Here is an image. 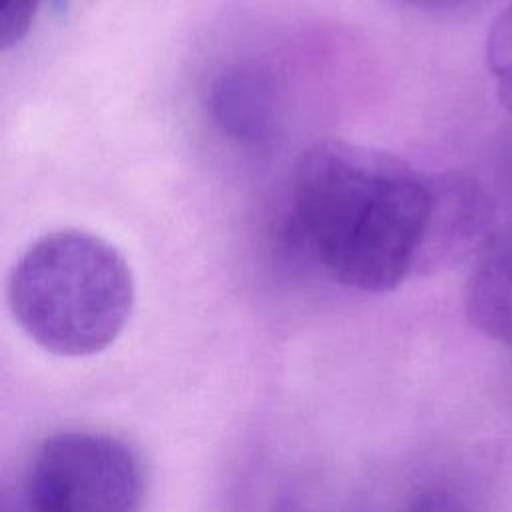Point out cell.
Here are the masks:
<instances>
[{"mask_svg": "<svg viewBox=\"0 0 512 512\" xmlns=\"http://www.w3.org/2000/svg\"><path fill=\"white\" fill-rule=\"evenodd\" d=\"M434 176L388 152L326 140L294 170L286 236L336 282L388 292L418 270Z\"/></svg>", "mask_w": 512, "mask_h": 512, "instance_id": "obj_1", "label": "cell"}, {"mask_svg": "<svg viewBox=\"0 0 512 512\" xmlns=\"http://www.w3.org/2000/svg\"><path fill=\"white\" fill-rule=\"evenodd\" d=\"M8 304L18 326L46 352L98 354L130 320L132 272L100 236L54 230L18 258L8 280Z\"/></svg>", "mask_w": 512, "mask_h": 512, "instance_id": "obj_2", "label": "cell"}, {"mask_svg": "<svg viewBox=\"0 0 512 512\" xmlns=\"http://www.w3.org/2000/svg\"><path fill=\"white\" fill-rule=\"evenodd\" d=\"M30 512H140L142 462L116 436L64 430L34 450L24 478Z\"/></svg>", "mask_w": 512, "mask_h": 512, "instance_id": "obj_3", "label": "cell"}, {"mask_svg": "<svg viewBox=\"0 0 512 512\" xmlns=\"http://www.w3.org/2000/svg\"><path fill=\"white\" fill-rule=\"evenodd\" d=\"M496 226L494 202L480 182L464 174L434 176V210L418 270L474 258Z\"/></svg>", "mask_w": 512, "mask_h": 512, "instance_id": "obj_4", "label": "cell"}, {"mask_svg": "<svg viewBox=\"0 0 512 512\" xmlns=\"http://www.w3.org/2000/svg\"><path fill=\"white\" fill-rule=\"evenodd\" d=\"M464 308L478 332L512 344V218L498 222L476 252L464 286Z\"/></svg>", "mask_w": 512, "mask_h": 512, "instance_id": "obj_5", "label": "cell"}, {"mask_svg": "<svg viewBox=\"0 0 512 512\" xmlns=\"http://www.w3.org/2000/svg\"><path fill=\"white\" fill-rule=\"evenodd\" d=\"M210 110L232 138L262 144L274 136L276 100L270 80L248 68L222 72L210 86Z\"/></svg>", "mask_w": 512, "mask_h": 512, "instance_id": "obj_6", "label": "cell"}, {"mask_svg": "<svg viewBox=\"0 0 512 512\" xmlns=\"http://www.w3.org/2000/svg\"><path fill=\"white\" fill-rule=\"evenodd\" d=\"M486 64L500 106L512 114V2L496 14L486 36Z\"/></svg>", "mask_w": 512, "mask_h": 512, "instance_id": "obj_7", "label": "cell"}, {"mask_svg": "<svg viewBox=\"0 0 512 512\" xmlns=\"http://www.w3.org/2000/svg\"><path fill=\"white\" fill-rule=\"evenodd\" d=\"M44 0H2L0 2V44L8 50L22 42L36 20Z\"/></svg>", "mask_w": 512, "mask_h": 512, "instance_id": "obj_8", "label": "cell"}, {"mask_svg": "<svg viewBox=\"0 0 512 512\" xmlns=\"http://www.w3.org/2000/svg\"><path fill=\"white\" fill-rule=\"evenodd\" d=\"M404 512H476L472 502L452 486H430L418 492Z\"/></svg>", "mask_w": 512, "mask_h": 512, "instance_id": "obj_9", "label": "cell"}, {"mask_svg": "<svg viewBox=\"0 0 512 512\" xmlns=\"http://www.w3.org/2000/svg\"><path fill=\"white\" fill-rule=\"evenodd\" d=\"M410 2L426 6V8H454V6L466 4L470 0H410Z\"/></svg>", "mask_w": 512, "mask_h": 512, "instance_id": "obj_10", "label": "cell"}, {"mask_svg": "<svg viewBox=\"0 0 512 512\" xmlns=\"http://www.w3.org/2000/svg\"><path fill=\"white\" fill-rule=\"evenodd\" d=\"M278 512H292V508H288V506H286V508H282V510H278Z\"/></svg>", "mask_w": 512, "mask_h": 512, "instance_id": "obj_11", "label": "cell"}]
</instances>
